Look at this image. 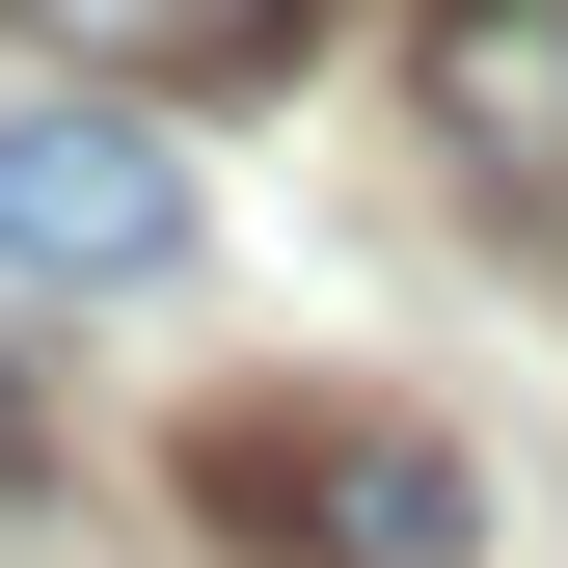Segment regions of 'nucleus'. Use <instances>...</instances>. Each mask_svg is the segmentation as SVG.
Returning a JSON list of instances; mask_svg holds the SVG:
<instances>
[{
  "label": "nucleus",
  "instance_id": "4",
  "mask_svg": "<svg viewBox=\"0 0 568 568\" xmlns=\"http://www.w3.org/2000/svg\"><path fill=\"white\" fill-rule=\"evenodd\" d=\"M0 28H28L54 82H271L325 0H0Z\"/></svg>",
  "mask_w": 568,
  "mask_h": 568
},
{
  "label": "nucleus",
  "instance_id": "5",
  "mask_svg": "<svg viewBox=\"0 0 568 568\" xmlns=\"http://www.w3.org/2000/svg\"><path fill=\"white\" fill-rule=\"evenodd\" d=\"M28 460H54V406H28V379H0V487H28Z\"/></svg>",
  "mask_w": 568,
  "mask_h": 568
},
{
  "label": "nucleus",
  "instance_id": "2",
  "mask_svg": "<svg viewBox=\"0 0 568 568\" xmlns=\"http://www.w3.org/2000/svg\"><path fill=\"white\" fill-rule=\"evenodd\" d=\"M0 271H54V298L190 271V135L135 82H28V109H0Z\"/></svg>",
  "mask_w": 568,
  "mask_h": 568
},
{
  "label": "nucleus",
  "instance_id": "1",
  "mask_svg": "<svg viewBox=\"0 0 568 568\" xmlns=\"http://www.w3.org/2000/svg\"><path fill=\"white\" fill-rule=\"evenodd\" d=\"M190 541L217 568H487V460L379 379H271V406H190Z\"/></svg>",
  "mask_w": 568,
  "mask_h": 568
},
{
  "label": "nucleus",
  "instance_id": "3",
  "mask_svg": "<svg viewBox=\"0 0 568 568\" xmlns=\"http://www.w3.org/2000/svg\"><path fill=\"white\" fill-rule=\"evenodd\" d=\"M406 82H434V135H460L487 190H541V217H568V0H434Z\"/></svg>",
  "mask_w": 568,
  "mask_h": 568
}]
</instances>
